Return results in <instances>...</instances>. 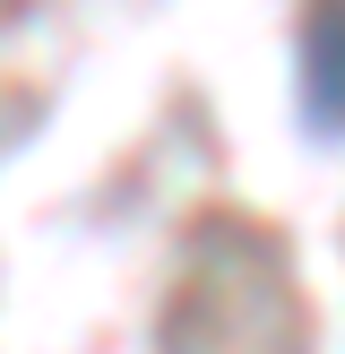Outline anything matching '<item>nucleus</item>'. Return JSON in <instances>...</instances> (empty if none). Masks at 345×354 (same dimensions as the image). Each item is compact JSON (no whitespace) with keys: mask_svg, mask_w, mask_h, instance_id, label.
<instances>
[{"mask_svg":"<svg viewBox=\"0 0 345 354\" xmlns=\"http://www.w3.org/2000/svg\"><path fill=\"white\" fill-rule=\"evenodd\" d=\"M293 78H302V121L319 138H345V0H310L302 9Z\"/></svg>","mask_w":345,"mask_h":354,"instance_id":"f257e3e1","label":"nucleus"}]
</instances>
